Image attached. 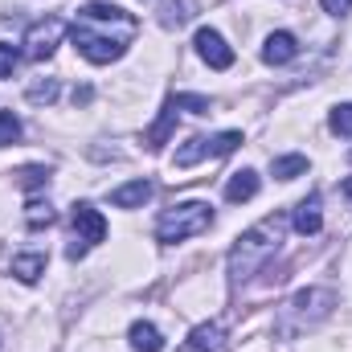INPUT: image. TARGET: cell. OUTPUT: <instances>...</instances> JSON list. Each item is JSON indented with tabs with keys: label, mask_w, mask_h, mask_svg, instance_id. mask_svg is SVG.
<instances>
[{
	"label": "cell",
	"mask_w": 352,
	"mask_h": 352,
	"mask_svg": "<svg viewBox=\"0 0 352 352\" xmlns=\"http://www.w3.org/2000/svg\"><path fill=\"white\" fill-rule=\"evenodd\" d=\"M258 173L254 168H242V173L230 176V184H226V201H234V205H242V201H250L254 192H258Z\"/></svg>",
	"instance_id": "obj_14"
},
{
	"label": "cell",
	"mask_w": 352,
	"mask_h": 352,
	"mask_svg": "<svg viewBox=\"0 0 352 352\" xmlns=\"http://www.w3.org/2000/svg\"><path fill=\"white\" fill-rule=\"evenodd\" d=\"M320 4H324L328 16H349L352 12V0H320Z\"/></svg>",
	"instance_id": "obj_26"
},
{
	"label": "cell",
	"mask_w": 352,
	"mask_h": 352,
	"mask_svg": "<svg viewBox=\"0 0 352 352\" xmlns=\"http://www.w3.org/2000/svg\"><path fill=\"white\" fill-rule=\"evenodd\" d=\"M16 62H21V50H16V45H8V41H0V82H4V78H12Z\"/></svg>",
	"instance_id": "obj_24"
},
{
	"label": "cell",
	"mask_w": 352,
	"mask_h": 352,
	"mask_svg": "<svg viewBox=\"0 0 352 352\" xmlns=\"http://www.w3.org/2000/svg\"><path fill=\"white\" fill-rule=\"evenodd\" d=\"M45 180H50V168H41V164H29V168L16 173V184H21V188H41Z\"/></svg>",
	"instance_id": "obj_23"
},
{
	"label": "cell",
	"mask_w": 352,
	"mask_h": 352,
	"mask_svg": "<svg viewBox=\"0 0 352 352\" xmlns=\"http://www.w3.org/2000/svg\"><path fill=\"white\" fill-rule=\"evenodd\" d=\"M213 226V205L209 201H180L173 209L160 213L156 221V242L173 246V242H184V238H197Z\"/></svg>",
	"instance_id": "obj_4"
},
{
	"label": "cell",
	"mask_w": 352,
	"mask_h": 352,
	"mask_svg": "<svg viewBox=\"0 0 352 352\" xmlns=\"http://www.w3.org/2000/svg\"><path fill=\"white\" fill-rule=\"evenodd\" d=\"M299 58V41H295V33H270L263 45V62L266 66H287V62H295Z\"/></svg>",
	"instance_id": "obj_11"
},
{
	"label": "cell",
	"mask_w": 352,
	"mask_h": 352,
	"mask_svg": "<svg viewBox=\"0 0 352 352\" xmlns=\"http://www.w3.org/2000/svg\"><path fill=\"white\" fill-rule=\"evenodd\" d=\"M324 201H320V192H311V197H303L299 205H295V213H291V226H295V234H303V238H316L320 230H324Z\"/></svg>",
	"instance_id": "obj_10"
},
{
	"label": "cell",
	"mask_w": 352,
	"mask_h": 352,
	"mask_svg": "<svg viewBox=\"0 0 352 352\" xmlns=\"http://www.w3.org/2000/svg\"><path fill=\"white\" fill-rule=\"evenodd\" d=\"M16 140H21V119L12 111H0V148H8Z\"/></svg>",
	"instance_id": "obj_20"
},
{
	"label": "cell",
	"mask_w": 352,
	"mask_h": 352,
	"mask_svg": "<svg viewBox=\"0 0 352 352\" xmlns=\"http://www.w3.org/2000/svg\"><path fill=\"white\" fill-rule=\"evenodd\" d=\"M283 234H287V213H270V217H263L258 226H250V230L230 246V258H226L230 283H234V287L250 283V278L278 254Z\"/></svg>",
	"instance_id": "obj_2"
},
{
	"label": "cell",
	"mask_w": 352,
	"mask_h": 352,
	"mask_svg": "<svg viewBox=\"0 0 352 352\" xmlns=\"http://www.w3.org/2000/svg\"><path fill=\"white\" fill-rule=\"evenodd\" d=\"M70 221H74V238H82L87 246H94V242H107V217H102L94 205L78 201V205H74V213H70Z\"/></svg>",
	"instance_id": "obj_8"
},
{
	"label": "cell",
	"mask_w": 352,
	"mask_h": 352,
	"mask_svg": "<svg viewBox=\"0 0 352 352\" xmlns=\"http://www.w3.org/2000/svg\"><path fill=\"white\" fill-rule=\"evenodd\" d=\"M344 192H349V197H352V176H349V180H344Z\"/></svg>",
	"instance_id": "obj_27"
},
{
	"label": "cell",
	"mask_w": 352,
	"mask_h": 352,
	"mask_svg": "<svg viewBox=\"0 0 352 352\" xmlns=\"http://www.w3.org/2000/svg\"><path fill=\"white\" fill-rule=\"evenodd\" d=\"M25 98L29 102H54L58 98V82L54 78H41V82H33V87L25 90Z\"/></svg>",
	"instance_id": "obj_22"
},
{
	"label": "cell",
	"mask_w": 352,
	"mask_h": 352,
	"mask_svg": "<svg viewBox=\"0 0 352 352\" xmlns=\"http://www.w3.org/2000/svg\"><path fill=\"white\" fill-rule=\"evenodd\" d=\"M135 37V16L119 4H107V0H90L78 8L74 25H70V41L74 50L94 62V66H107V62H119L127 54Z\"/></svg>",
	"instance_id": "obj_1"
},
{
	"label": "cell",
	"mask_w": 352,
	"mask_h": 352,
	"mask_svg": "<svg viewBox=\"0 0 352 352\" xmlns=\"http://www.w3.org/2000/svg\"><path fill=\"white\" fill-rule=\"evenodd\" d=\"M54 221H58V213H54L50 201H29V205H25V226H29V230H45V226H54Z\"/></svg>",
	"instance_id": "obj_17"
},
{
	"label": "cell",
	"mask_w": 352,
	"mask_h": 352,
	"mask_svg": "<svg viewBox=\"0 0 352 352\" xmlns=\"http://www.w3.org/2000/svg\"><path fill=\"white\" fill-rule=\"evenodd\" d=\"M188 16H192V4H188V0H173V4L160 8V25H164V29H180Z\"/></svg>",
	"instance_id": "obj_19"
},
{
	"label": "cell",
	"mask_w": 352,
	"mask_h": 352,
	"mask_svg": "<svg viewBox=\"0 0 352 352\" xmlns=\"http://www.w3.org/2000/svg\"><path fill=\"white\" fill-rule=\"evenodd\" d=\"M62 37H66V21H62V16L33 21V25H29V33H25V58H33V62L54 58V50L62 45Z\"/></svg>",
	"instance_id": "obj_6"
},
{
	"label": "cell",
	"mask_w": 352,
	"mask_h": 352,
	"mask_svg": "<svg viewBox=\"0 0 352 352\" xmlns=\"http://www.w3.org/2000/svg\"><path fill=\"white\" fill-rule=\"evenodd\" d=\"M332 307H336V291H332V287H303V291H295V295L278 307L274 332H278L283 340L303 336L307 328H320V324L332 316Z\"/></svg>",
	"instance_id": "obj_3"
},
{
	"label": "cell",
	"mask_w": 352,
	"mask_h": 352,
	"mask_svg": "<svg viewBox=\"0 0 352 352\" xmlns=\"http://www.w3.org/2000/svg\"><path fill=\"white\" fill-rule=\"evenodd\" d=\"M328 127H332L336 135H352V102H340V107L328 115Z\"/></svg>",
	"instance_id": "obj_21"
},
{
	"label": "cell",
	"mask_w": 352,
	"mask_h": 352,
	"mask_svg": "<svg viewBox=\"0 0 352 352\" xmlns=\"http://www.w3.org/2000/svg\"><path fill=\"white\" fill-rule=\"evenodd\" d=\"M152 192H156V184L140 176V180H131V184L111 188V205H115V209H140V205H148V201H152Z\"/></svg>",
	"instance_id": "obj_12"
},
{
	"label": "cell",
	"mask_w": 352,
	"mask_h": 352,
	"mask_svg": "<svg viewBox=\"0 0 352 352\" xmlns=\"http://www.w3.org/2000/svg\"><path fill=\"white\" fill-rule=\"evenodd\" d=\"M8 270H12L21 283H37V278L45 274V254H37V250H33V254H16Z\"/></svg>",
	"instance_id": "obj_16"
},
{
	"label": "cell",
	"mask_w": 352,
	"mask_h": 352,
	"mask_svg": "<svg viewBox=\"0 0 352 352\" xmlns=\"http://www.w3.org/2000/svg\"><path fill=\"white\" fill-rule=\"evenodd\" d=\"M173 127H176V102L168 98V102H164V115H160V119H156V127L148 131V148H152V152H160V148L168 144Z\"/></svg>",
	"instance_id": "obj_15"
},
{
	"label": "cell",
	"mask_w": 352,
	"mask_h": 352,
	"mask_svg": "<svg viewBox=\"0 0 352 352\" xmlns=\"http://www.w3.org/2000/svg\"><path fill=\"white\" fill-rule=\"evenodd\" d=\"M226 349H230V340H226V328H221L217 320L197 324V328L188 332V340L180 344V352H226Z\"/></svg>",
	"instance_id": "obj_9"
},
{
	"label": "cell",
	"mask_w": 352,
	"mask_h": 352,
	"mask_svg": "<svg viewBox=\"0 0 352 352\" xmlns=\"http://www.w3.org/2000/svg\"><path fill=\"white\" fill-rule=\"evenodd\" d=\"M242 144V131H217V135H192L188 144H180L173 156L176 168H192L201 160H217V156H230L234 148Z\"/></svg>",
	"instance_id": "obj_5"
},
{
	"label": "cell",
	"mask_w": 352,
	"mask_h": 352,
	"mask_svg": "<svg viewBox=\"0 0 352 352\" xmlns=\"http://www.w3.org/2000/svg\"><path fill=\"white\" fill-rule=\"evenodd\" d=\"M127 340H131V349L135 352H164V336H160V328L148 324V320H135V324L127 328Z\"/></svg>",
	"instance_id": "obj_13"
},
{
	"label": "cell",
	"mask_w": 352,
	"mask_h": 352,
	"mask_svg": "<svg viewBox=\"0 0 352 352\" xmlns=\"http://www.w3.org/2000/svg\"><path fill=\"white\" fill-rule=\"evenodd\" d=\"M192 45H197V54H201L205 66H213V70H230V66H234V50L226 45V37H221L217 29H209V25L197 29Z\"/></svg>",
	"instance_id": "obj_7"
},
{
	"label": "cell",
	"mask_w": 352,
	"mask_h": 352,
	"mask_svg": "<svg viewBox=\"0 0 352 352\" xmlns=\"http://www.w3.org/2000/svg\"><path fill=\"white\" fill-rule=\"evenodd\" d=\"M270 173L278 180H295L307 173V156H278V160H270Z\"/></svg>",
	"instance_id": "obj_18"
},
{
	"label": "cell",
	"mask_w": 352,
	"mask_h": 352,
	"mask_svg": "<svg viewBox=\"0 0 352 352\" xmlns=\"http://www.w3.org/2000/svg\"><path fill=\"white\" fill-rule=\"evenodd\" d=\"M173 102L184 107V111H192V115H209V111H213V102L201 98V94H173Z\"/></svg>",
	"instance_id": "obj_25"
}]
</instances>
